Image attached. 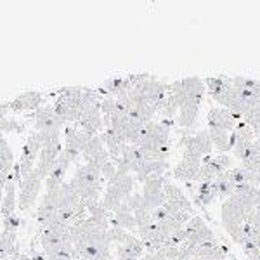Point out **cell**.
I'll return each mask as SVG.
<instances>
[{
	"instance_id": "obj_1",
	"label": "cell",
	"mask_w": 260,
	"mask_h": 260,
	"mask_svg": "<svg viewBox=\"0 0 260 260\" xmlns=\"http://www.w3.org/2000/svg\"><path fill=\"white\" fill-rule=\"evenodd\" d=\"M42 179L39 175V172L33 170L30 175L23 177L19 184V198H18V207L21 208L23 212H28L30 208L35 205L37 201V194L40 191V184H42Z\"/></svg>"
},
{
	"instance_id": "obj_2",
	"label": "cell",
	"mask_w": 260,
	"mask_h": 260,
	"mask_svg": "<svg viewBox=\"0 0 260 260\" xmlns=\"http://www.w3.org/2000/svg\"><path fill=\"white\" fill-rule=\"evenodd\" d=\"M33 118H35L37 132L45 130V128H52V127H57V128L66 127V120L57 115V113L54 111V108H50V106L39 108V110L35 111V115H33Z\"/></svg>"
},
{
	"instance_id": "obj_3",
	"label": "cell",
	"mask_w": 260,
	"mask_h": 260,
	"mask_svg": "<svg viewBox=\"0 0 260 260\" xmlns=\"http://www.w3.org/2000/svg\"><path fill=\"white\" fill-rule=\"evenodd\" d=\"M207 123L208 128L215 127L225 130V132H233L236 128L238 121L229 110H224V108H210V111L207 115Z\"/></svg>"
},
{
	"instance_id": "obj_4",
	"label": "cell",
	"mask_w": 260,
	"mask_h": 260,
	"mask_svg": "<svg viewBox=\"0 0 260 260\" xmlns=\"http://www.w3.org/2000/svg\"><path fill=\"white\" fill-rule=\"evenodd\" d=\"M42 103L40 92H24V94L18 95L14 101H11V110L23 111V110H39Z\"/></svg>"
},
{
	"instance_id": "obj_5",
	"label": "cell",
	"mask_w": 260,
	"mask_h": 260,
	"mask_svg": "<svg viewBox=\"0 0 260 260\" xmlns=\"http://www.w3.org/2000/svg\"><path fill=\"white\" fill-rule=\"evenodd\" d=\"M200 169L201 163L180 160L174 169V177L180 180H187V182H192V180L196 182L200 179Z\"/></svg>"
},
{
	"instance_id": "obj_6",
	"label": "cell",
	"mask_w": 260,
	"mask_h": 260,
	"mask_svg": "<svg viewBox=\"0 0 260 260\" xmlns=\"http://www.w3.org/2000/svg\"><path fill=\"white\" fill-rule=\"evenodd\" d=\"M16 186L18 184L11 179L9 175V180H7L6 187H4V200H2V208H0V215L4 217H9V215H14V210H16Z\"/></svg>"
},
{
	"instance_id": "obj_7",
	"label": "cell",
	"mask_w": 260,
	"mask_h": 260,
	"mask_svg": "<svg viewBox=\"0 0 260 260\" xmlns=\"http://www.w3.org/2000/svg\"><path fill=\"white\" fill-rule=\"evenodd\" d=\"M180 89H182L184 98H200L203 99L205 92H207V85L205 82L198 77L184 78L180 80Z\"/></svg>"
},
{
	"instance_id": "obj_8",
	"label": "cell",
	"mask_w": 260,
	"mask_h": 260,
	"mask_svg": "<svg viewBox=\"0 0 260 260\" xmlns=\"http://www.w3.org/2000/svg\"><path fill=\"white\" fill-rule=\"evenodd\" d=\"M108 186L116 187L123 194V198H128L134 191V177L130 174H118L116 172V175L113 177V180L108 182Z\"/></svg>"
},
{
	"instance_id": "obj_9",
	"label": "cell",
	"mask_w": 260,
	"mask_h": 260,
	"mask_svg": "<svg viewBox=\"0 0 260 260\" xmlns=\"http://www.w3.org/2000/svg\"><path fill=\"white\" fill-rule=\"evenodd\" d=\"M103 151H106V146H104L103 139H101L99 136H94L85 144V148L82 149V154H83V158H85V163H89L92 158H95L98 154L103 153Z\"/></svg>"
},
{
	"instance_id": "obj_10",
	"label": "cell",
	"mask_w": 260,
	"mask_h": 260,
	"mask_svg": "<svg viewBox=\"0 0 260 260\" xmlns=\"http://www.w3.org/2000/svg\"><path fill=\"white\" fill-rule=\"evenodd\" d=\"M208 132H210L213 148L219 149V151H229V134L231 132H225V130L215 128V127H210Z\"/></svg>"
},
{
	"instance_id": "obj_11",
	"label": "cell",
	"mask_w": 260,
	"mask_h": 260,
	"mask_svg": "<svg viewBox=\"0 0 260 260\" xmlns=\"http://www.w3.org/2000/svg\"><path fill=\"white\" fill-rule=\"evenodd\" d=\"M111 225H116V228H121L128 233V231H136L137 224L136 219H134V213H115V217L111 219Z\"/></svg>"
},
{
	"instance_id": "obj_12",
	"label": "cell",
	"mask_w": 260,
	"mask_h": 260,
	"mask_svg": "<svg viewBox=\"0 0 260 260\" xmlns=\"http://www.w3.org/2000/svg\"><path fill=\"white\" fill-rule=\"evenodd\" d=\"M241 121H245L248 127H251L255 130V134L260 130V103L255 104V106L248 108L245 113H243V118Z\"/></svg>"
},
{
	"instance_id": "obj_13",
	"label": "cell",
	"mask_w": 260,
	"mask_h": 260,
	"mask_svg": "<svg viewBox=\"0 0 260 260\" xmlns=\"http://www.w3.org/2000/svg\"><path fill=\"white\" fill-rule=\"evenodd\" d=\"M234 132H236L238 141L240 142H253L255 139H257V137H255V130L251 127H248L245 121H238Z\"/></svg>"
},
{
	"instance_id": "obj_14",
	"label": "cell",
	"mask_w": 260,
	"mask_h": 260,
	"mask_svg": "<svg viewBox=\"0 0 260 260\" xmlns=\"http://www.w3.org/2000/svg\"><path fill=\"white\" fill-rule=\"evenodd\" d=\"M224 229L228 231V234L231 236V240H233L236 245H240L243 246L246 243V234H245V231H243V224L241 225H224Z\"/></svg>"
},
{
	"instance_id": "obj_15",
	"label": "cell",
	"mask_w": 260,
	"mask_h": 260,
	"mask_svg": "<svg viewBox=\"0 0 260 260\" xmlns=\"http://www.w3.org/2000/svg\"><path fill=\"white\" fill-rule=\"evenodd\" d=\"M108 236H110L111 243H116V245H123V243L127 241V238L130 236V233H127V231L121 229V228H116V225H113V228L108 229Z\"/></svg>"
},
{
	"instance_id": "obj_16",
	"label": "cell",
	"mask_w": 260,
	"mask_h": 260,
	"mask_svg": "<svg viewBox=\"0 0 260 260\" xmlns=\"http://www.w3.org/2000/svg\"><path fill=\"white\" fill-rule=\"evenodd\" d=\"M217 180V186H219V200H229L231 196L234 194V189H236V186H234L233 182H229V180Z\"/></svg>"
},
{
	"instance_id": "obj_17",
	"label": "cell",
	"mask_w": 260,
	"mask_h": 260,
	"mask_svg": "<svg viewBox=\"0 0 260 260\" xmlns=\"http://www.w3.org/2000/svg\"><path fill=\"white\" fill-rule=\"evenodd\" d=\"M241 163H243V169L255 172V174H260V154H250V156L245 158Z\"/></svg>"
},
{
	"instance_id": "obj_18",
	"label": "cell",
	"mask_w": 260,
	"mask_h": 260,
	"mask_svg": "<svg viewBox=\"0 0 260 260\" xmlns=\"http://www.w3.org/2000/svg\"><path fill=\"white\" fill-rule=\"evenodd\" d=\"M101 175H103V179H106L108 182L113 180V177L116 175V165L113 161H108L106 165L101 169Z\"/></svg>"
},
{
	"instance_id": "obj_19",
	"label": "cell",
	"mask_w": 260,
	"mask_h": 260,
	"mask_svg": "<svg viewBox=\"0 0 260 260\" xmlns=\"http://www.w3.org/2000/svg\"><path fill=\"white\" fill-rule=\"evenodd\" d=\"M215 160L220 163V167L224 170H231L234 167V160L229 156V154H225V153H222V154H219V156H215Z\"/></svg>"
},
{
	"instance_id": "obj_20",
	"label": "cell",
	"mask_w": 260,
	"mask_h": 260,
	"mask_svg": "<svg viewBox=\"0 0 260 260\" xmlns=\"http://www.w3.org/2000/svg\"><path fill=\"white\" fill-rule=\"evenodd\" d=\"M236 142H238V136H236V132L233 130V132L229 134V151H233V149H234Z\"/></svg>"
}]
</instances>
